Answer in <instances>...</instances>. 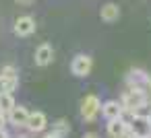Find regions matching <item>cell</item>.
<instances>
[{
	"label": "cell",
	"mask_w": 151,
	"mask_h": 138,
	"mask_svg": "<svg viewBox=\"0 0 151 138\" xmlns=\"http://www.w3.org/2000/svg\"><path fill=\"white\" fill-rule=\"evenodd\" d=\"M124 111H130V113H139L145 105H149V97L145 91H139V89H126L122 93V99H120Z\"/></svg>",
	"instance_id": "obj_1"
},
{
	"label": "cell",
	"mask_w": 151,
	"mask_h": 138,
	"mask_svg": "<svg viewBox=\"0 0 151 138\" xmlns=\"http://www.w3.org/2000/svg\"><path fill=\"white\" fill-rule=\"evenodd\" d=\"M101 101L97 95H85L81 101V117L85 122H93L99 113H101Z\"/></svg>",
	"instance_id": "obj_2"
},
{
	"label": "cell",
	"mask_w": 151,
	"mask_h": 138,
	"mask_svg": "<svg viewBox=\"0 0 151 138\" xmlns=\"http://www.w3.org/2000/svg\"><path fill=\"white\" fill-rule=\"evenodd\" d=\"M128 132L134 136V138H151V122L147 115H141V113H134L128 122Z\"/></svg>",
	"instance_id": "obj_3"
},
{
	"label": "cell",
	"mask_w": 151,
	"mask_h": 138,
	"mask_svg": "<svg viewBox=\"0 0 151 138\" xmlns=\"http://www.w3.org/2000/svg\"><path fill=\"white\" fill-rule=\"evenodd\" d=\"M149 85H151V74H147L143 68H132V70H128V74H126V87H128V89L145 91Z\"/></svg>",
	"instance_id": "obj_4"
},
{
	"label": "cell",
	"mask_w": 151,
	"mask_h": 138,
	"mask_svg": "<svg viewBox=\"0 0 151 138\" xmlns=\"http://www.w3.org/2000/svg\"><path fill=\"white\" fill-rule=\"evenodd\" d=\"M93 68V58L87 54H77L70 62V72L75 76H87Z\"/></svg>",
	"instance_id": "obj_5"
},
{
	"label": "cell",
	"mask_w": 151,
	"mask_h": 138,
	"mask_svg": "<svg viewBox=\"0 0 151 138\" xmlns=\"http://www.w3.org/2000/svg\"><path fill=\"white\" fill-rule=\"evenodd\" d=\"M0 76H2V83H4V91H6V93L17 91V87H19V70H17L13 64L2 66V72H0Z\"/></svg>",
	"instance_id": "obj_6"
},
{
	"label": "cell",
	"mask_w": 151,
	"mask_h": 138,
	"mask_svg": "<svg viewBox=\"0 0 151 138\" xmlns=\"http://www.w3.org/2000/svg\"><path fill=\"white\" fill-rule=\"evenodd\" d=\"M101 115H104L108 122H112V120H120V117L124 115V107H122L120 101L110 99V101H106V103L101 105Z\"/></svg>",
	"instance_id": "obj_7"
},
{
	"label": "cell",
	"mask_w": 151,
	"mask_h": 138,
	"mask_svg": "<svg viewBox=\"0 0 151 138\" xmlns=\"http://www.w3.org/2000/svg\"><path fill=\"white\" fill-rule=\"evenodd\" d=\"M29 115H31V111H27V107L17 105V107L9 113V124H13L15 128H27V124H29Z\"/></svg>",
	"instance_id": "obj_8"
},
{
	"label": "cell",
	"mask_w": 151,
	"mask_h": 138,
	"mask_svg": "<svg viewBox=\"0 0 151 138\" xmlns=\"http://www.w3.org/2000/svg\"><path fill=\"white\" fill-rule=\"evenodd\" d=\"M35 31V19L33 17H19L17 21H15V35H19V37H27V35H31Z\"/></svg>",
	"instance_id": "obj_9"
},
{
	"label": "cell",
	"mask_w": 151,
	"mask_h": 138,
	"mask_svg": "<svg viewBox=\"0 0 151 138\" xmlns=\"http://www.w3.org/2000/svg\"><path fill=\"white\" fill-rule=\"evenodd\" d=\"M35 64L37 66H48V64H52V60H54V50H52V46H48V43H42L37 50H35Z\"/></svg>",
	"instance_id": "obj_10"
},
{
	"label": "cell",
	"mask_w": 151,
	"mask_h": 138,
	"mask_svg": "<svg viewBox=\"0 0 151 138\" xmlns=\"http://www.w3.org/2000/svg\"><path fill=\"white\" fill-rule=\"evenodd\" d=\"M46 126H48L46 113H44V111H31L27 130H29V132H42V130H46Z\"/></svg>",
	"instance_id": "obj_11"
},
{
	"label": "cell",
	"mask_w": 151,
	"mask_h": 138,
	"mask_svg": "<svg viewBox=\"0 0 151 138\" xmlns=\"http://www.w3.org/2000/svg\"><path fill=\"white\" fill-rule=\"evenodd\" d=\"M126 132H128V122L124 117L108 122V136L110 138H122Z\"/></svg>",
	"instance_id": "obj_12"
},
{
	"label": "cell",
	"mask_w": 151,
	"mask_h": 138,
	"mask_svg": "<svg viewBox=\"0 0 151 138\" xmlns=\"http://www.w3.org/2000/svg\"><path fill=\"white\" fill-rule=\"evenodd\" d=\"M99 17H101V21H106V23H114V21H118V19H120V9H118V4H114V2L104 4Z\"/></svg>",
	"instance_id": "obj_13"
},
{
	"label": "cell",
	"mask_w": 151,
	"mask_h": 138,
	"mask_svg": "<svg viewBox=\"0 0 151 138\" xmlns=\"http://www.w3.org/2000/svg\"><path fill=\"white\" fill-rule=\"evenodd\" d=\"M15 107H17V103H15L13 93H2V95H0V111H2L4 115H9Z\"/></svg>",
	"instance_id": "obj_14"
},
{
	"label": "cell",
	"mask_w": 151,
	"mask_h": 138,
	"mask_svg": "<svg viewBox=\"0 0 151 138\" xmlns=\"http://www.w3.org/2000/svg\"><path fill=\"white\" fill-rule=\"evenodd\" d=\"M68 132H70V126H68V122L66 120H56L54 124H52V134H56L58 138H64V136H68Z\"/></svg>",
	"instance_id": "obj_15"
},
{
	"label": "cell",
	"mask_w": 151,
	"mask_h": 138,
	"mask_svg": "<svg viewBox=\"0 0 151 138\" xmlns=\"http://www.w3.org/2000/svg\"><path fill=\"white\" fill-rule=\"evenodd\" d=\"M6 120H9V115H4L2 111H0V130H4V124H6Z\"/></svg>",
	"instance_id": "obj_16"
},
{
	"label": "cell",
	"mask_w": 151,
	"mask_h": 138,
	"mask_svg": "<svg viewBox=\"0 0 151 138\" xmlns=\"http://www.w3.org/2000/svg\"><path fill=\"white\" fill-rule=\"evenodd\" d=\"M17 2H19V4H23V6H29V4H33V2H35V0H17Z\"/></svg>",
	"instance_id": "obj_17"
},
{
	"label": "cell",
	"mask_w": 151,
	"mask_h": 138,
	"mask_svg": "<svg viewBox=\"0 0 151 138\" xmlns=\"http://www.w3.org/2000/svg\"><path fill=\"white\" fill-rule=\"evenodd\" d=\"M83 138H99L95 132H87V134H83Z\"/></svg>",
	"instance_id": "obj_18"
},
{
	"label": "cell",
	"mask_w": 151,
	"mask_h": 138,
	"mask_svg": "<svg viewBox=\"0 0 151 138\" xmlns=\"http://www.w3.org/2000/svg\"><path fill=\"white\" fill-rule=\"evenodd\" d=\"M2 93H6V91H4V83H2V76H0V95H2Z\"/></svg>",
	"instance_id": "obj_19"
},
{
	"label": "cell",
	"mask_w": 151,
	"mask_h": 138,
	"mask_svg": "<svg viewBox=\"0 0 151 138\" xmlns=\"http://www.w3.org/2000/svg\"><path fill=\"white\" fill-rule=\"evenodd\" d=\"M145 93H147V97H149V103H151V85L145 89Z\"/></svg>",
	"instance_id": "obj_20"
},
{
	"label": "cell",
	"mask_w": 151,
	"mask_h": 138,
	"mask_svg": "<svg viewBox=\"0 0 151 138\" xmlns=\"http://www.w3.org/2000/svg\"><path fill=\"white\" fill-rule=\"evenodd\" d=\"M0 138H9V134H6V130H0Z\"/></svg>",
	"instance_id": "obj_21"
},
{
	"label": "cell",
	"mask_w": 151,
	"mask_h": 138,
	"mask_svg": "<svg viewBox=\"0 0 151 138\" xmlns=\"http://www.w3.org/2000/svg\"><path fill=\"white\" fill-rule=\"evenodd\" d=\"M44 138H58V136H56V134H52V132H50V134H46V136H44Z\"/></svg>",
	"instance_id": "obj_22"
},
{
	"label": "cell",
	"mask_w": 151,
	"mask_h": 138,
	"mask_svg": "<svg viewBox=\"0 0 151 138\" xmlns=\"http://www.w3.org/2000/svg\"><path fill=\"white\" fill-rule=\"evenodd\" d=\"M147 117H149V122H151V111H149V115H147Z\"/></svg>",
	"instance_id": "obj_23"
}]
</instances>
